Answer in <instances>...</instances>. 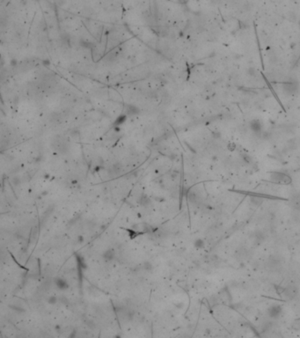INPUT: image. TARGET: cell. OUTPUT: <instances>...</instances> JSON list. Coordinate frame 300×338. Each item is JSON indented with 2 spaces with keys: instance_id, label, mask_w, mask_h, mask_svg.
Masks as SVG:
<instances>
[{
  "instance_id": "cell-1",
  "label": "cell",
  "mask_w": 300,
  "mask_h": 338,
  "mask_svg": "<svg viewBox=\"0 0 300 338\" xmlns=\"http://www.w3.org/2000/svg\"><path fill=\"white\" fill-rule=\"evenodd\" d=\"M270 180L275 183H280V184H290L291 182V178L281 172H272L270 174Z\"/></svg>"
},
{
  "instance_id": "cell-2",
  "label": "cell",
  "mask_w": 300,
  "mask_h": 338,
  "mask_svg": "<svg viewBox=\"0 0 300 338\" xmlns=\"http://www.w3.org/2000/svg\"><path fill=\"white\" fill-rule=\"evenodd\" d=\"M298 294V289L297 286L295 285H289L287 287L284 288L283 292L282 293V295L284 296V298H286L288 299H295Z\"/></svg>"
},
{
  "instance_id": "cell-3",
  "label": "cell",
  "mask_w": 300,
  "mask_h": 338,
  "mask_svg": "<svg viewBox=\"0 0 300 338\" xmlns=\"http://www.w3.org/2000/svg\"><path fill=\"white\" fill-rule=\"evenodd\" d=\"M282 306L279 305H276V304L269 306L268 309V314L269 315V317L274 318V319L280 317L282 314Z\"/></svg>"
},
{
  "instance_id": "cell-4",
  "label": "cell",
  "mask_w": 300,
  "mask_h": 338,
  "mask_svg": "<svg viewBox=\"0 0 300 338\" xmlns=\"http://www.w3.org/2000/svg\"><path fill=\"white\" fill-rule=\"evenodd\" d=\"M282 90L287 94H294L298 90V86L294 82H287L282 84Z\"/></svg>"
},
{
  "instance_id": "cell-5",
  "label": "cell",
  "mask_w": 300,
  "mask_h": 338,
  "mask_svg": "<svg viewBox=\"0 0 300 338\" xmlns=\"http://www.w3.org/2000/svg\"><path fill=\"white\" fill-rule=\"evenodd\" d=\"M250 129L255 133H260L262 130V122L258 119H253L250 122Z\"/></svg>"
},
{
  "instance_id": "cell-6",
  "label": "cell",
  "mask_w": 300,
  "mask_h": 338,
  "mask_svg": "<svg viewBox=\"0 0 300 338\" xmlns=\"http://www.w3.org/2000/svg\"><path fill=\"white\" fill-rule=\"evenodd\" d=\"M55 282V286L57 287L59 290H67L68 288H69V284H68V282L64 279V278H62V277H56L55 280H54Z\"/></svg>"
},
{
  "instance_id": "cell-7",
  "label": "cell",
  "mask_w": 300,
  "mask_h": 338,
  "mask_svg": "<svg viewBox=\"0 0 300 338\" xmlns=\"http://www.w3.org/2000/svg\"><path fill=\"white\" fill-rule=\"evenodd\" d=\"M122 165L120 164V163H116V164H114L109 169H108V173H109V174L111 175V176H116V175H119L120 174H121V172H122Z\"/></svg>"
},
{
  "instance_id": "cell-8",
  "label": "cell",
  "mask_w": 300,
  "mask_h": 338,
  "mask_svg": "<svg viewBox=\"0 0 300 338\" xmlns=\"http://www.w3.org/2000/svg\"><path fill=\"white\" fill-rule=\"evenodd\" d=\"M102 256H103V258H104L105 261H107V262H111V261H113L114 259L116 258V252H115V250L112 249V248H108V249H107V250L103 253Z\"/></svg>"
},
{
  "instance_id": "cell-9",
  "label": "cell",
  "mask_w": 300,
  "mask_h": 338,
  "mask_svg": "<svg viewBox=\"0 0 300 338\" xmlns=\"http://www.w3.org/2000/svg\"><path fill=\"white\" fill-rule=\"evenodd\" d=\"M126 111H127V115L128 116H132V115L137 114V113L139 112V109L136 106L128 105L127 107H126Z\"/></svg>"
},
{
  "instance_id": "cell-10",
  "label": "cell",
  "mask_w": 300,
  "mask_h": 338,
  "mask_svg": "<svg viewBox=\"0 0 300 338\" xmlns=\"http://www.w3.org/2000/svg\"><path fill=\"white\" fill-rule=\"evenodd\" d=\"M292 204L296 209L300 210V193L292 197Z\"/></svg>"
},
{
  "instance_id": "cell-11",
  "label": "cell",
  "mask_w": 300,
  "mask_h": 338,
  "mask_svg": "<svg viewBox=\"0 0 300 338\" xmlns=\"http://www.w3.org/2000/svg\"><path fill=\"white\" fill-rule=\"evenodd\" d=\"M140 203H141V204H142L143 206H145V207H147V206L151 203L150 199L148 198V197H147L146 195H142L141 199H140Z\"/></svg>"
},
{
  "instance_id": "cell-12",
  "label": "cell",
  "mask_w": 300,
  "mask_h": 338,
  "mask_svg": "<svg viewBox=\"0 0 300 338\" xmlns=\"http://www.w3.org/2000/svg\"><path fill=\"white\" fill-rule=\"evenodd\" d=\"M143 269L146 271H151L153 270V265L150 262H145L143 264Z\"/></svg>"
},
{
  "instance_id": "cell-13",
  "label": "cell",
  "mask_w": 300,
  "mask_h": 338,
  "mask_svg": "<svg viewBox=\"0 0 300 338\" xmlns=\"http://www.w3.org/2000/svg\"><path fill=\"white\" fill-rule=\"evenodd\" d=\"M194 245L196 248H203L204 247V241L202 239H195Z\"/></svg>"
},
{
  "instance_id": "cell-14",
  "label": "cell",
  "mask_w": 300,
  "mask_h": 338,
  "mask_svg": "<svg viewBox=\"0 0 300 338\" xmlns=\"http://www.w3.org/2000/svg\"><path fill=\"white\" fill-rule=\"evenodd\" d=\"M261 202H262V199L259 198V197L253 196L252 198H251V203H252L253 204H255V205H259V204H261Z\"/></svg>"
},
{
  "instance_id": "cell-15",
  "label": "cell",
  "mask_w": 300,
  "mask_h": 338,
  "mask_svg": "<svg viewBox=\"0 0 300 338\" xmlns=\"http://www.w3.org/2000/svg\"><path fill=\"white\" fill-rule=\"evenodd\" d=\"M57 298L55 297V296H50V297L48 299V303L49 305H55L57 303Z\"/></svg>"
},
{
  "instance_id": "cell-16",
  "label": "cell",
  "mask_w": 300,
  "mask_h": 338,
  "mask_svg": "<svg viewBox=\"0 0 300 338\" xmlns=\"http://www.w3.org/2000/svg\"><path fill=\"white\" fill-rule=\"evenodd\" d=\"M11 183H12V185L15 186V187L19 186L20 183V179L19 177H14V178L11 179Z\"/></svg>"
},
{
  "instance_id": "cell-17",
  "label": "cell",
  "mask_w": 300,
  "mask_h": 338,
  "mask_svg": "<svg viewBox=\"0 0 300 338\" xmlns=\"http://www.w3.org/2000/svg\"><path fill=\"white\" fill-rule=\"evenodd\" d=\"M10 307H11L13 310H15V311H18V312H25V309L24 308H22V307H18V306H10Z\"/></svg>"
},
{
  "instance_id": "cell-18",
  "label": "cell",
  "mask_w": 300,
  "mask_h": 338,
  "mask_svg": "<svg viewBox=\"0 0 300 338\" xmlns=\"http://www.w3.org/2000/svg\"><path fill=\"white\" fill-rule=\"evenodd\" d=\"M86 323H87V326H88L90 329H94V327H95V324H94V322H93V320H88Z\"/></svg>"
},
{
  "instance_id": "cell-19",
  "label": "cell",
  "mask_w": 300,
  "mask_h": 338,
  "mask_svg": "<svg viewBox=\"0 0 300 338\" xmlns=\"http://www.w3.org/2000/svg\"><path fill=\"white\" fill-rule=\"evenodd\" d=\"M125 118H126V116H122V117H119V118L117 119V121H116V124H121L122 122H123L125 121Z\"/></svg>"
},
{
  "instance_id": "cell-20",
  "label": "cell",
  "mask_w": 300,
  "mask_h": 338,
  "mask_svg": "<svg viewBox=\"0 0 300 338\" xmlns=\"http://www.w3.org/2000/svg\"><path fill=\"white\" fill-rule=\"evenodd\" d=\"M78 239V243H82V242H84V237H83L82 235H79V236H78V239Z\"/></svg>"
},
{
  "instance_id": "cell-21",
  "label": "cell",
  "mask_w": 300,
  "mask_h": 338,
  "mask_svg": "<svg viewBox=\"0 0 300 338\" xmlns=\"http://www.w3.org/2000/svg\"><path fill=\"white\" fill-rule=\"evenodd\" d=\"M61 300H62L63 304H64H64H67V303H68V300L66 299L65 297H62V298H61Z\"/></svg>"
}]
</instances>
